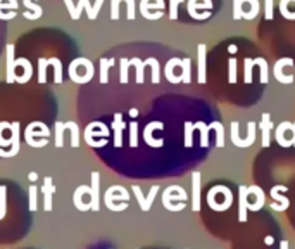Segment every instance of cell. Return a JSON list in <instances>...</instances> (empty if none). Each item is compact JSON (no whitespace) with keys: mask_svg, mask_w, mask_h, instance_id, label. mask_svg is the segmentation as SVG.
Masks as SVG:
<instances>
[{"mask_svg":"<svg viewBox=\"0 0 295 249\" xmlns=\"http://www.w3.org/2000/svg\"><path fill=\"white\" fill-rule=\"evenodd\" d=\"M21 123L19 121H14L11 124V149L9 151H4L0 147V158H14L17 156L21 149Z\"/></svg>","mask_w":295,"mask_h":249,"instance_id":"cell-2","label":"cell"},{"mask_svg":"<svg viewBox=\"0 0 295 249\" xmlns=\"http://www.w3.org/2000/svg\"><path fill=\"white\" fill-rule=\"evenodd\" d=\"M183 0H169V19L175 21L178 18V5Z\"/></svg>","mask_w":295,"mask_h":249,"instance_id":"cell-35","label":"cell"},{"mask_svg":"<svg viewBox=\"0 0 295 249\" xmlns=\"http://www.w3.org/2000/svg\"><path fill=\"white\" fill-rule=\"evenodd\" d=\"M28 178H30L31 182H36V180H38V173H36V171H31L30 175H28Z\"/></svg>","mask_w":295,"mask_h":249,"instance_id":"cell-42","label":"cell"},{"mask_svg":"<svg viewBox=\"0 0 295 249\" xmlns=\"http://www.w3.org/2000/svg\"><path fill=\"white\" fill-rule=\"evenodd\" d=\"M107 135H109V128L105 126V124L97 123V121L90 123L85 128V142L86 144H90L95 137H107Z\"/></svg>","mask_w":295,"mask_h":249,"instance_id":"cell-10","label":"cell"},{"mask_svg":"<svg viewBox=\"0 0 295 249\" xmlns=\"http://www.w3.org/2000/svg\"><path fill=\"white\" fill-rule=\"evenodd\" d=\"M35 137L49 139V137H50V130H49V126H47L45 123H42V121H33V123H30L26 126V130H24V140H26V144L30 145Z\"/></svg>","mask_w":295,"mask_h":249,"instance_id":"cell-3","label":"cell"},{"mask_svg":"<svg viewBox=\"0 0 295 249\" xmlns=\"http://www.w3.org/2000/svg\"><path fill=\"white\" fill-rule=\"evenodd\" d=\"M130 66H135L136 68V83H144V68H145V62L140 61L138 57H133V59H130Z\"/></svg>","mask_w":295,"mask_h":249,"instance_id":"cell-24","label":"cell"},{"mask_svg":"<svg viewBox=\"0 0 295 249\" xmlns=\"http://www.w3.org/2000/svg\"><path fill=\"white\" fill-rule=\"evenodd\" d=\"M11 124L12 123H7V121H2V123H0V147H11V140H5L4 137H2L4 130H11Z\"/></svg>","mask_w":295,"mask_h":249,"instance_id":"cell-33","label":"cell"},{"mask_svg":"<svg viewBox=\"0 0 295 249\" xmlns=\"http://www.w3.org/2000/svg\"><path fill=\"white\" fill-rule=\"evenodd\" d=\"M64 126H66V130L71 132V145L73 147H80V126L74 121H66Z\"/></svg>","mask_w":295,"mask_h":249,"instance_id":"cell-18","label":"cell"},{"mask_svg":"<svg viewBox=\"0 0 295 249\" xmlns=\"http://www.w3.org/2000/svg\"><path fill=\"white\" fill-rule=\"evenodd\" d=\"M92 201H90V210L98 211L100 210V173L92 171Z\"/></svg>","mask_w":295,"mask_h":249,"instance_id":"cell-5","label":"cell"},{"mask_svg":"<svg viewBox=\"0 0 295 249\" xmlns=\"http://www.w3.org/2000/svg\"><path fill=\"white\" fill-rule=\"evenodd\" d=\"M214 128H216V132H217V145L219 147H223L225 145V140H223V135H225V130H223V126L219 123H214L213 124Z\"/></svg>","mask_w":295,"mask_h":249,"instance_id":"cell-39","label":"cell"},{"mask_svg":"<svg viewBox=\"0 0 295 249\" xmlns=\"http://www.w3.org/2000/svg\"><path fill=\"white\" fill-rule=\"evenodd\" d=\"M116 192V185H113V187H109L107 189V192H105V196H104V201H105V204H107V208L109 210H113V211H123L124 208H126V202L124 204H116V199H128V194H123V196H116L114 194Z\"/></svg>","mask_w":295,"mask_h":249,"instance_id":"cell-9","label":"cell"},{"mask_svg":"<svg viewBox=\"0 0 295 249\" xmlns=\"http://www.w3.org/2000/svg\"><path fill=\"white\" fill-rule=\"evenodd\" d=\"M145 62V66H150L152 68V83H159V80H161V74H159V61L155 57H148L147 61H144Z\"/></svg>","mask_w":295,"mask_h":249,"instance_id":"cell-22","label":"cell"},{"mask_svg":"<svg viewBox=\"0 0 295 249\" xmlns=\"http://www.w3.org/2000/svg\"><path fill=\"white\" fill-rule=\"evenodd\" d=\"M136 137H138V124L131 123L130 124V145H131V147H136V144H138Z\"/></svg>","mask_w":295,"mask_h":249,"instance_id":"cell-34","label":"cell"},{"mask_svg":"<svg viewBox=\"0 0 295 249\" xmlns=\"http://www.w3.org/2000/svg\"><path fill=\"white\" fill-rule=\"evenodd\" d=\"M47 59L40 57L38 59V83H47Z\"/></svg>","mask_w":295,"mask_h":249,"instance_id":"cell-30","label":"cell"},{"mask_svg":"<svg viewBox=\"0 0 295 249\" xmlns=\"http://www.w3.org/2000/svg\"><path fill=\"white\" fill-rule=\"evenodd\" d=\"M136 113H138L136 109H131V111H130V114H131V116H136Z\"/></svg>","mask_w":295,"mask_h":249,"instance_id":"cell-43","label":"cell"},{"mask_svg":"<svg viewBox=\"0 0 295 249\" xmlns=\"http://www.w3.org/2000/svg\"><path fill=\"white\" fill-rule=\"evenodd\" d=\"M121 73H119V82L121 83H128V68H130V59L121 57Z\"/></svg>","mask_w":295,"mask_h":249,"instance_id":"cell-29","label":"cell"},{"mask_svg":"<svg viewBox=\"0 0 295 249\" xmlns=\"http://www.w3.org/2000/svg\"><path fill=\"white\" fill-rule=\"evenodd\" d=\"M90 192H92V187H88V185H80L76 191H74L73 202H74V206H76V210H80V211L90 210V202H88V204H86V202H83V196L90 194Z\"/></svg>","mask_w":295,"mask_h":249,"instance_id":"cell-11","label":"cell"},{"mask_svg":"<svg viewBox=\"0 0 295 249\" xmlns=\"http://www.w3.org/2000/svg\"><path fill=\"white\" fill-rule=\"evenodd\" d=\"M119 4L121 0H111V19H119Z\"/></svg>","mask_w":295,"mask_h":249,"instance_id":"cell-37","label":"cell"},{"mask_svg":"<svg viewBox=\"0 0 295 249\" xmlns=\"http://www.w3.org/2000/svg\"><path fill=\"white\" fill-rule=\"evenodd\" d=\"M264 9H266V19H273V0H264Z\"/></svg>","mask_w":295,"mask_h":249,"instance_id":"cell-40","label":"cell"},{"mask_svg":"<svg viewBox=\"0 0 295 249\" xmlns=\"http://www.w3.org/2000/svg\"><path fill=\"white\" fill-rule=\"evenodd\" d=\"M242 5H244V0H233V19L235 21L242 19V16H244Z\"/></svg>","mask_w":295,"mask_h":249,"instance_id":"cell-32","label":"cell"},{"mask_svg":"<svg viewBox=\"0 0 295 249\" xmlns=\"http://www.w3.org/2000/svg\"><path fill=\"white\" fill-rule=\"evenodd\" d=\"M181 68H183V74H181V80H185V83H190L192 76H190V71H192V59L185 57L181 61Z\"/></svg>","mask_w":295,"mask_h":249,"instance_id":"cell-28","label":"cell"},{"mask_svg":"<svg viewBox=\"0 0 295 249\" xmlns=\"http://www.w3.org/2000/svg\"><path fill=\"white\" fill-rule=\"evenodd\" d=\"M28 192H30V211H36L38 210V201H36L38 199V187L31 185Z\"/></svg>","mask_w":295,"mask_h":249,"instance_id":"cell-27","label":"cell"},{"mask_svg":"<svg viewBox=\"0 0 295 249\" xmlns=\"http://www.w3.org/2000/svg\"><path fill=\"white\" fill-rule=\"evenodd\" d=\"M64 130H66V126H64V123L62 121H55L54 124V137H55V147H62L64 145Z\"/></svg>","mask_w":295,"mask_h":249,"instance_id":"cell-20","label":"cell"},{"mask_svg":"<svg viewBox=\"0 0 295 249\" xmlns=\"http://www.w3.org/2000/svg\"><path fill=\"white\" fill-rule=\"evenodd\" d=\"M176 66H181V59L173 57V59H169V61H167L166 68H164V73H166V78H167V80H169L171 83H178L180 80H181V76H175V74H173V70H175Z\"/></svg>","mask_w":295,"mask_h":249,"instance_id":"cell-16","label":"cell"},{"mask_svg":"<svg viewBox=\"0 0 295 249\" xmlns=\"http://www.w3.org/2000/svg\"><path fill=\"white\" fill-rule=\"evenodd\" d=\"M40 192L43 194V210L45 211H52L54 210V194H55V185L52 177H45L43 178V185L40 187Z\"/></svg>","mask_w":295,"mask_h":249,"instance_id":"cell-4","label":"cell"},{"mask_svg":"<svg viewBox=\"0 0 295 249\" xmlns=\"http://www.w3.org/2000/svg\"><path fill=\"white\" fill-rule=\"evenodd\" d=\"M7 213V187L0 185V220Z\"/></svg>","mask_w":295,"mask_h":249,"instance_id":"cell-26","label":"cell"},{"mask_svg":"<svg viewBox=\"0 0 295 249\" xmlns=\"http://www.w3.org/2000/svg\"><path fill=\"white\" fill-rule=\"evenodd\" d=\"M123 2H126V5H128V19H135L136 16V4L135 0H123Z\"/></svg>","mask_w":295,"mask_h":249,"instance_id":"cell-38","label":"cell"},{"mask_svg":"<svg viewBox=\"0 0 295 249\" xmlns=\"http://www.w3.org/2000/svg\"><path fill=\"white\" fill-rule=\"evenodd\" d=\"M16 66H24V74L23 76H17V83H26L31 80V74H33V68H31V62L26 57L16 59Z\"/></svg>","mask_w":295,"mask_h":249,"instance_id":"cell-17","label":"cell"},{"mask_svg":"<svg viewBox=\"0 0 295 249\" xmlns=\"http://www.w3.org/2000/svg\"><path fill=\"white\" fill-rule=\"evenodd\" d=\"M123 130H124V123H123V114H114V123H113V132H114V145L116 147H121L123 145Z\"/></svg>","mask_w":295,"mask_h":249,"instance_id":"cell-12","label":"cell"},{"mask_svg":"<svg viewBox=\"0 0 295 249\" xmlns=\"http://www.w3.org/2000/svg\"><path fill=\"white\" fill-rule=\"evenodd\" d=\"M206 43H198L197 45V80L198 83H206Z\"/></svg>","mask_w":295,"mask_h":249,"instance_id":"cell-8","label":"cell"},{"mask_svg":"<svg viewBox=\"0 0 295 249\" xmlns=\"http://www.w3.org/2000/svg\"><path fill=\"white\" fill-rule=\"evenodd\" d=\"M285 66H294V61H292L290 57H283V59H279V61H276V64H275V78L278 80V82L288 85V83L294 82L295 76H294V74H283V68Z\"/></svg>","mask_w":295,"mask_h":249,"instance_id":"cell-7","label":"cell"},{"mask_svg":"<svg viewBox=\"0 0 295 249\" xmlns=\"http://www.w3.org/2000/svg\"><path fill=\"white\" fill-rule=\"evenodd\" d=\"M23 4H24V7L30 11V12H24V14H23L26 19L35 21V19H40V18H42V14H43L42 7H40V5H36V4H33V0H23Z\"/></svg>","mask_w":295,"mask_h":249,"instance_id":"cell-14","label":"cell"},{"mask_svg":"<svg viewBox=\"0 0 295 249\" xmlns=\"http://www.w3.org/2000/svg\"><path fill=\"white\" fill-rule=\"evenodd\" d=\"M164 7L163 0H140V12L145 19H161L163 18V12L161 9Z\"/></svg>","mask_w":295,"mask_h":249,"instance_id":"cell-1","label":"cell"},{"mask_svg":"<svg viewBox=\"0 0 295 249\" xmlns=\"http://www.w3.org/2000/svg\"><path fill=\"white\" fill-rule=\"evenodd\" d=\"M47 64H49V66H54L55 68V76H54V82L55 83H62V64H61V61H59L57 57H49L47 59Z\"/></svg>","mask_w":295,"mask_h":249,"instance_id":"cell-25","label":"cell"},{"mask_svg":"<svg viewBox=\"0 0 295 249\" xmlns=\"http://www.w3.org/2000/svg\"><path fill=\"white\" fill-rule=\"evenodd\" d=\"M244 64H245V74H244V80H245V83H250L252 82V66H254V59H250V57H247L244 61Z\"/></svg>","mask_w":295,"mask_h":249,"instance_id":"cell-31","label":"cell"},{"mask_svg":"<svg viewBox=\"0 0 295 249\" xmlns=\"http://www.w3.org/2000/svg\"><path fill=\"white\" fill-rule=\"evenodd\" d=\"M294 144H295V128H294Z\"/></svg>","mask_w":295,"mask_h":249,"instance_id":"cell-44","label":"cell"},{"mask_svg":"<svg viewBox=\"0 0 295 249\" xmlns=\"http://www.w3.org/2000/svg\"><path fill=\"white\" fill-rule=\"evenodd\" d=\"M244 2H248V4H250V7H252V9H250V11H247V12L244 11V16H242V19H247V21L256 19L257 14H259V9H261L259 0H244Z\"/></svg>","mask_w":295,"mask_h":249,"instance_id":"cell-19","label":"cell"},{"mask_svg":"<svg viewBox=\"0 0 295 249\" xmlns=\"http://www.w3.org/2000/svg\"><path fill=\"white\" fill-rule=\"evenodd\" d=\"M254 66H259L261 68V83H268V61L264 57H256L254 59Z\"/></svg>","mask_w":295,"mask_h":249,"instance_id":"cell-21","label":"cell"},{"mask_svg":"<svg viewBox=\"0 0 295 249\" xmlns=\"http://www.w3.org/2000/svg\"><path fill=\"white\" fill-rule=\"evenodd\" d=\"M78 4H82L83 5V11L88 14V19L90 21H95L97 19V16L98 12H100L102 9V4H104V0H95V5L90 4V0H80Z\"/></svg>","mask_w":295,"mask_h":249,"instance_id":"cell-13","label":"cell"},{"mask_svg":"<svg viewBox=\"0 0 295 249\" xmlns=\"http://www.w3.org/2000/svg\"><path fill=\"white\" fill-rule=\"evenodd\" d=\"M114 64V59H100V83L109 82V68Z\"/></svg>","mask_w":295,"mask_h":249,"instance_id":"cell-23","label":"cell"},{"mask_svg":"<svg viewBox=\"0 0 295 249\" xmlns=\"http://www.w3.org/2000/svg\"><path fill=\"white\" fill-rule=\"evenodd\" d=\"M197 2L198 0H188V14H192L194 18H197V19H207L211 16V12H204V14H198L197 12ZM198 7H206V9H211L213 7V2H206L204 5H198Z\"/></svg>","mask_w":295,"mask_h":249,"instance_id":"cell-15","label":"cell"},{"mask_svg":"<svg viewBox=\"0 0 295 249\" xmlns=\"http://www.w3.org/2000/svg\"><path fill=\"white\" fill-rule=\"evenodd\" d=\"M229 76H228V82L229 83H235L237 82V59H229Z\"/></svg>","mask_w":295,"mask_h":249,"instance_id":"cell-36","label":"cell"},{"mask_svg":"<svg viewBox=\"0 0 295 249\" xmlns=\"http://www.w3.org/2000/svg\"><path fill=\"white\" fill-rule=\"evenodd\" d=\"M14 51H16L14 43H9V45L5 47V59H7V66H5V71H7V74H5V80H7V83H14V82H17V76H16V59H14Z\"/></svg>","mask_w":295,"mask_h":249,"instance_id":"cell-6","label":"cell"},{"mask_svg":"<svg viewBox=\"0 0 295 249\" xmlns=\"http://www.w3.org/2000/svg\"><path fill=\"white\" fill-rule=\"evenodd\" d=\"M49 144V139H42V140H33L30 144V147H43V145Z\"/></svg>","mask_w":295,"mask_h":249,"instance_id":"cell-41","label":"cell"}]
</instances>
